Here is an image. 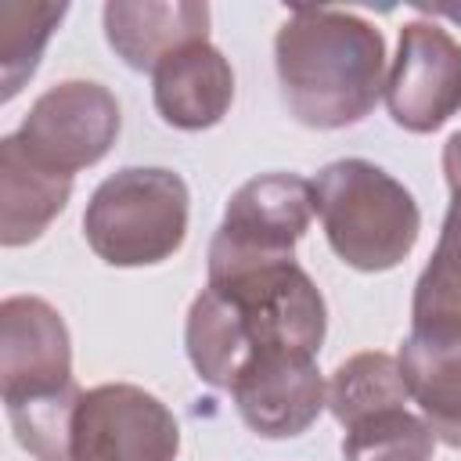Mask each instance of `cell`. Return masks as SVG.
Listing matches in <instances>:
<instances>
[{"mask_svg": "<svg viewBox=\"0 0 461 461\" xmlns=\"http://www.w3.org/2000/svg\"><path fill=\"white\" fill-rule=\"evenodd\" d=\"M328 331V306L295 259L249 263L209 274L184 321V349L198 378L230 389L259 357H317Z\"/></svg>", "mask_w": 461, "mask_h": 461, "instance_id": "cell-1", "label": "cell"}, {"mask_svg": "<svg viewBox=\"0 0 461 461\" xmlns=\"http://www.w3.org/2000/svg\"><path fill=\"white\" fill-rule=\"evenodd\" d=\"M285 108L310 130L367 119L385 94V36L339 7H295L274 36Z\"/></svg>", "mask_w": 461, "mask_h": 461, "instance_id": "cell-2", "label": "cell"}, {"mask_svg": "<svg viewBox=\"0 0 461 461\" xmlns=\"http://www.w3.org/2000/svg\"><path fill=\"white\" fill-rule=\"evenodd\" d=\"M0 396L14 439L36 461H72L68 436L83 389L72 378V339L40 295L0 303Z\"/></svg>", "mask_w": 461, "mask_h": 461, "instance_id": "cell-3", "label": "cell"}, {"mask_svg": "<svg viewBox=\"0 0 461 461\" xmlns=\"http://www.w3.org/2000/svg\"><path fill=\"white\" fill-rule=\"evenodd\" d=\"M313 212L331 252L364 274L400 267L421 230L414 194L367 158L328 162L313 180Z\"/></svg>", "mask_w": 461, "mask_h": 461, "instance_id": "cell-4", "label": "cell"}, {"mask_svg": "<svg viewBox=\"0 0 461 461\" xmlns=\"http://www.w3.org/2000/svg\"><path fill=\"white\" fill-rule=\"evenodd\" d=\"M191 194L166 166H126L104 176L83 212V234L108 267H155L187 238Z\"/></svg>", "mask_w": 461, "mask_h": 461, "instance_id": "cell-5", "label": "cell"}, {"mask_svg": "<svg viewBox=\"0 0 461 461\" xmlns=\"http://www.w3.org/2000/svg\"><path fill=\"white\" fill-rule=\"evenodd\" d=\"M313 220V184L299 173H263L245 180L209 241V274L270 263V259H295L299 238L310 230Z\"/></svg>", "mask_w": 461, "mask_h": 461, "instance_id": "cell-6", "label": "cell"}, {"mask_svg": "<svg viewBox=\"0 0 461 461\" xmlns=\"http://www.w3.org/2000/svg\"><path fill=\"white\" fill-rule=\"evenodd\" d=\"M68 443L72 461H176L180 425L148 389L104 382L79 396Z\"/></svg>", "mask_w": 461, "mask_h": 461, "instance_id": "cell-7", "label": "cell"}, {"mask_svg": "<svg viewBox=\"0 0 461 461\" xmlns=\"http://www.w3.org/2000/svg\"><path fill=\"white\" fill-rule=\"evenodd\" d=\"M119 126V101L108 86L90 79H65L32 101L14 137L40 166L76 176L112 151Z\"/></svg>", "mask_w": 461, "mask_h": 461, "instance_id": "cell-8", "label": "cell"}, {"mask_svg": "<svg viewBox=\"0 0 461 461\" xmlns=\"http://www.w3.org/2000/svg\"><path fill=\"white\" fill-rule=\"evenodd\" d=\"M385 108L407 133H432L461 112V43L436 18H414L400 29Z\"/></svg>", "mask_w": 461, "mask_h": 461, "instance_id": "cell-9", "label": "cell"}, {"mask_svg": "<svg viewBox=\"0 0 461 461\" xmlns=\"http://www.w3.org/2000/svg\"><path fill=\"white\" fill-rule=\"evenodd\" d=\"M241 421L263 439L303 436L328 407V385L317 371V357H259L227 389Z\"/></svg>", "mask_w": 461, "mask_h": 461, "instance_id": "cell-10", "label": "cell"}, {"mask_svg": "<svg viewBox=\"0 0 461 461\" xmlns=\"http://www.w3.org/2000/svg\"><path fill=\"white\" fill-rule=\"evenodd\" d=\"M108 47L137 72H155L169 54L209 40V4L198 0H112L101 11Z\"/></svg>", "mask_w": 461, "mask_h": 461, "instance_id": "cell-11", "label": "cell"}, {"mask_svg": "<svg viewBox=\"0 0 461 461\" xmlns=\"http://www.w3.org/2000/svg\"><path fill=\"white\" fill-rule=\"evenodd\" d=\"M151 101L162 122L176 130H209L216 126L234 101V68L220 47L191 43L169 54L151 72Z\"/></svg>", "mask_w": 461, "mask_h": 461, "instance_id": "cell-12", "label": "cell"}, {"mask_svg": "<svg viewBox=\"0 0 461 461\" xmlns=\"http://www.w3.org/2000/svg\"><path fill=\"white\" fill-rule=\"evenodd\" d=\"M443 176L450 205L411 299V331L418 335H461V133L443 144Z\"/></svg>", "mask_w": 461, "mask_h": 461, "instance_id": "cell-13", "label": "cell"}, {"mask_svg": "<svg viewBox=\"0 0 461 461\" xmlns=\"http://www.w3.org/2000/svg\"><path fill=\"white\" fill-rule=\"evenodd\" d=\"M72 176L40 166L14 133L0 140V245L36 241L68 205Z\"/></svg>", "mask_w": 461, "mask_h": 461, "instance_id": "cell-14", "label": "cell"}, {"mask_svg": "<svg viewBox=\"0 0 461 461\" xmlns=\"http://www.w3.org/2000/svg\"><path fill=\"white\" fill-rule=\"evenodd\" d=\"M396 360L432 436L461 450V335L411 331Z\"/></svg>", "mask_w": 461, "mask_h": 461, "instance_id": "cell-15", "label": "cell"}, {"mask_svg": "<svg viewBox=\"0 0 461 461\" xmlns=\"http://www.w3.org/2000/svg\"><path fill=\"white\" fill-rule=\"evenodd\" d=\"M407 400H411V393H407L400 360L389 353H378V349L353 353L349 360H342L335 367V375L328 382V411L342 429L360 421L371 411L400 407Z\"/></svg>", "mask_w": 461, "mask_h": 461, "instance_id": "cell-16", "label": "cell"}, {"mask_svg": "<svg viewBox=\"0 0 461 461\" xmlns=\"http://www.w3.org/2000/svg\"><path fill=\"white\" fill-rule=\"evenodd\" d=\"M68 14V4H0V97L11 101L25 79H32L54 29Z\"/></svg>", "mask_w": 461, "mask_h": 461, "instance_id": "cell-17", "label": "cell"}, {"mask_svg": "<svg viewBox=\"0 0 461 461\" xmlns=\"http://www.w3.org/2000/svg\"><path fill=\"white\" fill-rule=\"evenodd\" d=\"M436 436L429 421L407 403L382 407L346 425L342 461H432Z\"/></svg>", "mask_w": 461, "mask_h": 461, "instance_id": "cell-18", "label": "cell"}, {"mask_svg": "<svg viewBox=\"0 0 461 461\" xmlns=\"http://www.w3.org/2000/svg\"><path fill=\"white\" fill-rule=\"evenodd\" d=\"M425 14H432V18H450V22H457V25H461V4H439V7H425Z\"/></svg>", "mask_w": 461, "mask_h": 461, "instance_id": "cell-19", "label": "cell"}]
</instances>
